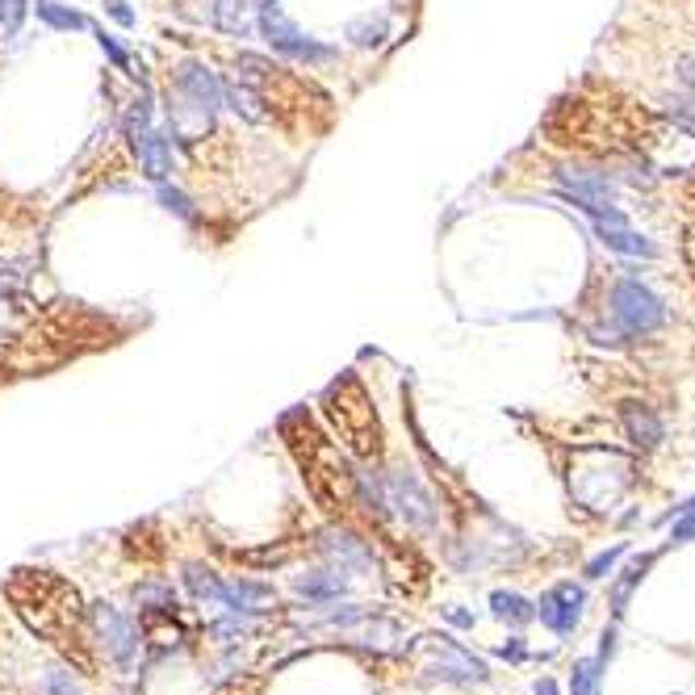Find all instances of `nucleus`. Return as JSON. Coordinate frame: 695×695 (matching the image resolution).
Wrapping results in <instances>:
<instances>
[{"mask_svg": "<svg viewBox=\"0 0 695 695\" xmlns=\"http://www.w3.org/2000/svg\"><path fill=\"white\" fill-rule=\"evenodd\" d=\"M322 411L331 419V428L340 431L344 449L361 461L381 453V419L374 411L369 390L361 386L356 374H340L327 390H322Z\"/></svg>", "mask_w": 695, "mask_h": 695, "instance_id": "nucleus-3", "label": "nucleus"}, {"mask_svg": "<svg viewBox=\"0 0 695 695\" xmlns=\"http://www.w3.org/2000/svg\"><path fill=\"white\" fill-rule=\"evenodd\" d=\"M272 599V590L260 587V583H247V578H235V583H222V603L227 612H256Z\"/></svg>", "mask_w": 695, "mask_h": 695, "instance_id": "nucleus-18", "label": "nucleus"}, {"mask_svg": "<svg viewBox=\"0 0 695 695\" xmlns=\"http://www.w3.org/2000/svg\"><path fill=\"white\" fill-rule=\"evenodd\" d=\"M222 109V81L206 63L185 59L176 63L172 72V97H168V118H172V131L193 138V134L210 131L215 126V113Z\"/></svg>", "mask_w": 695, "mask_h": 695, "instance_id": "nucleus-4", "label": "nucleus"}, {"mask_svg": "<svg viewBox=\"0 0 695 695\" xmlns=\"http://www.w3.org/2000/svg\"><path fill=\"white\" fill-rule=\"evenodd\" d=\"M4 595L13 599V608L22 612V620L38 637L59 645L81 670H93L88 612L81 608L76 587H68L63 578H54L51 570H13V578L4 583Z\"/></svg>", "mask_w": 695, "mask_h": 695, "instance_id": "nucleus-1", "label": "nucleus"}, {"mask_svg": "<svg viewBox=\"0 0 695 695\" xmlns=\"http://www.w3.org/2000/svg\"><path fill=\"white\" fill-rule=\"evenodd\" d=\"M131 147H134V156H138L143 176H147V181H156V185H163V181H168V172H172L168 138H163L156 126H143V131L131 134Z\"/></svg>", "mask_w": 695, "mask_h": 695, "instance_id": "nucleus-12", "label": "nucleus"}, {"mask_svg": "<svg viewBox=\"0 0 695 695\" xmlns=\"http://www.w3.org/2000/svg\"><path fill=\"white\" fill-rule=\"evenodd\" d=\"M386 29H390V22L377 13V17H356L352 26H348V38L356 42V47H377L381 38H386Z\"/></svg>", "mask_w": 695, "mask_h": 695, "instance_id": "nucleus-26", "label": "nucleus"}, {"mask_svg": "<svg viewBox=\"0 0 695 695\" xmlns=\"http://www.w3.org/2000/svg\"><path fill=\"white\" fill-rule=\"evenodd\" d=\"M42 692L47 695H81V687H76V679H72L68 670H51V674H47V683H42Z\"/></svg>", "mask_w": 695, "mask_h": 695, "instance_id": "nucleus-30", "label": "nucleus"}, {"mask_svg": "<svg viewBox=\"0 0 695 695\" xmlns=\"http://www.w3.org/2000/svg\"><path fill=\"white\" fill-rule=\"evenodd\" d=\"M160 202L172 210V215H181L185 222H193V206H188V197L181 193V188H168V185H160Z\"/></svg>", "mask_w": 695, "mask_h": 695, "instance_id": "nucleus-31", "label": "nucleus"}, {"mask_svg": "<svg viewBox=\"0 0 695 695\" xmlns=\"http://www.w3.org/2000/svg\"><path fill=\"white\" fill-rule=\"evenodd\" d=\"M260 17V0H215L210 4V22L231 38H247Z\"/></svg>", "mask_w": 695, "mask_h": 695, "instance_id": "nucleus-14", "label": "nucleus"}, {"mask_svg": "<svg viewBox=\"0 0 695 695\" xmlns=\"http://www.w3.org/2000/svg\"><path fill=\"white\" fill-rule=\"evenodd\" d=\"M88 620H93V637L101 642V649H106L122 670H131L134 658H138V629H134L131 615L118 612L113 603H97Z\"/></svg>", "mask_w": 695, "mask_h": 695, "instance_id": "nucleus-8", "label": "nucleus"}, {"mask_svg": "<svg viewBox=\"0 0 695 695\" xmlns=\"http://www.w3.org/2000/svg\"><path fill=\"white\" fill-rule=\"evenodd\" d=\"M390 490H394V508H399L411 524H419V528H431V524H436V508H431V499L419 490V481L411 478V474H394V478H390Z\"/></svg>", "mask_w": 695, "mask_h": 695, "instance_id": "nucleus-13", "label": "nucleus"}, {"mask_svg": "<svg viewBox=\"0 0 695 695\" xmlns=\"http://www.w3.org/2000/svg\"><path fill=\"white\" fill-rule=\"evenodd\" d=\"M29 319H34L29 297L4 294V285H0V336H17V331H26Z\"/></svg>", "mask_w": 695, "mask_h": 695, "instance_id": "nucleus-20", "label": "nucleus"}, {"mask_svg": "<svg viewBox=\"0 0 695 695\" xmlns=\"http://www.w3.org/2000/svg\"><path fill=\"white\" fill-rule=\"evenodd\" d=\"M436 649V670L444 674V679H461V683H478V679H486V667H481L478 658H470L461 645H453V642H444L440 637V645H431Z\"/></svg>", "mask_w": 695, "mask_h": 695, "instance_id": "nucleus-16", "label": "nucleus"}, {"mask_svg": "<svg viewBox=\"0 0 695 695\" xmlns=\"http://www.w3.org/2000/svg\"><path fill=\"white\" fill-rule=\"evenodd\" d=\"M536 695H558V683H553V679H540V683H536Z\"/></svg>", "mask_w": 695, "mask_h": 695, "instance_id": "nucleus-37", "label": "nucleus"}, {"mask_svg": "<svg viewBox=\"0 0 695 695\" xmlns=\"http://www.w3.org/2000/svg\"><path fill=\"white\" fill-rule=\"evenodd\" d=\"M260 29H265L268 47L272 51H281L285 59H294V63H306V68H315V63H327L331 59V47H322L319 38H310L306 29H297L290 17H285V9H281V0H260Z\"/></svg>", "mask_w": 695, "mask_h": 695, "instance_id": "nucleus-6", "label": "nucleus"}, {"mask_svg": "<svg viewBox=\"0 0 695 695\" xmlns=\"http://www.w3.org/2000/svg\"><path fill=\"white\" fill-rule=\"evenodd\" d=\"M281 436L290 440L297 465H302V478L322 511L344 515L348 508H356V474L348 470L344 456L327 444V436L315 428V419L306 411H290L281 419Z\"/></svg>", "mask_w": 695, "mask_h": 695, "instance_id": "nucleus-2", "label": "nucleus"}, {"mask_svg": "<svg viewBox=\"0 0 695 695\" xmlns=\"http://www.w3.org/2000/svg\"><path fill=\"white\" fill-rule=\"evenodd\" d=\"M603 662L599 658H583V662H574V674H570V695H599V674Z\"/></svg>", "mask_w": 695, "mask_h": 695, "instance_id": "nucleus-25", "label": "nucleus"}, {"mask_svg": "<svg viewBox=\"0 0 695 695\" xmlns=\"http://www.w3.org/2000/svg\"><path fill=\"white\" fill-rule=\"evenodd\" d=\"M322 549L340 562V570H369L374 565V553H369V545L361 540V536H352V533H331L327 540H322Z\"/></svg>", "mask_w": 695, "mask_h": 695, "instance_id": "nucleus-17", "label": "nucleus"}, {"mask_svg": "<svg viewBox=\"0 0 695 695\" xmlns=\"http://www.w3.org/2000/svg\"><path fill=\"white\" fill-rule=\"evenodd\" d=\"M558 185L574 206H615L612 176L590 172V168H558Z\"/></svg>", "mask_w": 695, "mask_h": 695, "instance_id": "nucleus-11", "label": "nucleus"}, {"mask_svg": "<svg viewBox=\"0 0 695 695\" xmlns=\"http://www.w3.org/2000/svg\"><path fill=\"white\" fill-rule=\"evenodd\" d=\"M222 106H231L240 118H247V122H265L268 118V109H260L265 101H260V93L252 88V84H243V81H231V84H222Z\"/></svg>", "mask_w": 695, "mask_h": 695, "instance_id": "nucleus-19", "label": "nucleus"}, {"mask_svg": "<svg viewBox=\"0 0 695 695\" xmlns=\"http://www.w3.org/2000/svg\"><path fill=\"white\" fill-rule=\"evenodd\" d=\"M679 515H683L679 524L670 520V540H679V545H683V540H695V508L679 511Z\"/></svg>", "mask_w": 695, "mask_h": 695, "instance_id": "nucleus-33", "label": "nucleus"}, {"mask_svg": "<svg viewBox=\"0 0 695 695\" xmlns=\"http://www.w3.org/2000/svg\"><path fill=\"white\" fill-rule=\"evenodd\" d=\"M583 603H587L583 587H574V583H558V587H549L545 595H540L536 615H540V624H549L558 637H570V633L578 629V620H583Z\"/></svg>", "mask_w": 695, "mask_h": 695, "instance_id": "nucleus-10", "label": "nucleus"}, {"mask_svg": "<svg viewBox=\"0 0 695 695\" xmlns=\"http://www.w3.org/2000/svg\"><path fill=\"white\" fill-rule=\"evenodd\" d=\"M620 419H624L629 440L642 444V449H654V444L662 440V419H658L645 402H620Z\"/></svg>", "mask_w": 695, "mask_h": 695, "instance_id": "nucleus-15", "label": "nucleus"}, {"mask_svg": "<svg viewBox=\"0 0 695 695\" xmlns=\"http://www.w3.org/2000/svg\"><path fill=\"white\" fill-rule=\"evenodd\" d=\"M683 256H687V265L695 268V227L687 231V240H683Z\"/></svg>", "mask_w": 695, "mask_h": 695, "instance_id": "nucleus-36", "label": "nucleus"}, {"mask_svg": "<svg viewBox=\"0 0 695 695\" xmlns=\"http://www.w3.org/2000/svg\"><path fill=\"white\" fill-rule=\"evenodd\" d=\"M662 319H667V306L649 285L633 281V277L612 285V322L620 336H649L662 327Z\"/></svg>", "mask_w": 695, "mask_h": 695, "instance_id": "nucleus-5", "label": "nucleus"}, {"mask_svg": "<svg viewBox=\"0 0 695 695\" xmlns=\"http://www.w3.org/2000/svg\"><path fill=\"white\" fill-rule=\"evenodd\" d=\"M106 13L118 22V26H134V22H138L131 9H126V0H106Z\"/></svg>", "mask_w": 695, "mask_h": 695, "instance_id": "nucleus-34", "label": "nucleus"}, {"mask_svg": "<svg viewBox=\"0 0 695 695\" xmlns=\"http://www.w3.org/2000/svg\"><path fill=\"white\" fill-rule=\"evenodd\" d=\"M490 608H495L499 620H511V624H528L536 615L533 608H528L520 595H511V590H495V595H490Z\"/></svg>", "mask_w": 695, "mask_h": 695, "instance_id": "nucleus-23", "label": "nucleus"}, {"mask_svg": "<svg viewBox=\"0 0 695 695\" xmlns=\"http://www.w3.org/2000/svg\"><path fill=\"white\" fill-rule=\"evenodd\" d=\"M240 81L252 84V88L260 93L265 106H281V109H302L306 106V97L315 93L306 81H297L294 72L268 63L260 54H240Z\"/></svg>", "mask_w": 695, "mask_h": 695, "instance_id": "nucleus-7", "label": "nucleus"}, {"mask_svg": "<svg viewBox=\"0 0 695 695\" xmlns=\"http://www.w3.org/2000/svg\"><path fill=\"white\" fill-rule=\"evenodd\" d=\"M29 0H0V38H13L26 22Z\"/></svg>", "mask_w": 695, "mask_h": 695, "instance_id": "nucleus-27", "label": "nucleus"}, {"mask_svg": "<svg viewBox=\"0 0 695 695\" xmlns=\"http://www.w3.org/2000/svg\"><path fill=\"white\" fill-rule=\"evenodd\" d=\"M679 81L687 84V88H695V54H683V59H679Z\"/></svg>", "mask_w": 695, "mask_h": 695, "instance_id": "nucleus-35", "label": "nucleus"}, {"mask_svg": "<svg viewBox=\"0 0 695 695\" xmlns=\"http://www.w3.org/2000/svg\"><path fill=\"white\" fill-rule=\"evenodd\" d=\"M97 42H101V51H106L109 59L118 63V72H131V76H134L131 54H126V51H122V47H118V38H113V34H106V29H97Z\"/></svg>", "mask_w": 695, "mask_h": 695, "instance_id": "nucleus-29", "label": "nucleus"}, {"mask_svg": "<svg viewBox=\"0 0 695 695\" xmlns=\"http://www.w3.org/2000/svg\"><path fill=\"white\" fill-rule=\"evenodd\" d=\"M344 587H348L344 570H315V574L297 578V590H302V595H310V599H336Z\"/></svg>", "mask_w": 695, "mask_h": 695, "instance_id": "nucleus-21", "label": "nucleus"}, {"mask_svg": "<svg viewBox=\"0 0 695 695\" xmlns=\"http://www.w3.org/2000/svg\"><path fill=\"white\" fill-rule=\"evenodd\" d=\"M38 17H42L51 29H84L88 26L76 9H68V4H59V0H38Z\"/></svg>", "mask_w": 695, "mask_h": 695, "instance_id": "nucleus-24", "label": "nucleus"}, {"mask_svg": "<svg viewBox=\"0 0 695 695\" xmlns=\"http://www.w3.org/2000/svg\"><path fill=\"white\" fill-rule=\"evenodd\" d=\"M578 210L595 222V235L608 243L612 252H620V256H642V260H654V256H658V247L645 240V235H637V231L629 227V218L620 215L615 206H578Z\"/></svg>", "mask_w": 695, "mask_h": 695, "instance_id": "nucleus-9", "label": "nucleus"}, {"mask_svg": "<svg viewBox=\"0 0 695 695\" xmlns=\"http://www.w3.org/2000/svg\"><path fill=\"white\" fill-rule=\"evenodd\" d=\"M667 113L674 118V122H683V126H692L695 131V101H687V97H670Z\"/></svg>", "mask_w": 695, "mask_h": 695, "instance_id": "nucleus-32", "label": "nucleus"}, {"mask_svg": "<svg viewBox=\"0 0 695 695\" xmlns=\"http://www.w3.org/2000/svg\"><path fill=\"white\" fill-rule=\"evenodd\" d=\"M185 583H188V590L202 599V603H222V578H215L210 570H202V565H188Z\"/></svg>", "mask_w": 695, "mask_h": 695, "instance_id": "nucleus-22", "label": "nucleus"}, {"mask_svg": "<svg viewBox=\"0 0 695 695\" xmlns=\"http://www.w3.org/2000/svg\"><path fill=\"white\" fill-rule=\"evenodd\" d=\"M624 553H629V545H615V549H608V553L590 558V562H587V578H608V574H612V565L620 562Z\"/></svg>", "mask_w": 695, "mask_h": 695, "instance_id": "nucleus-28", "label": "nucleus"}]
</instances>
